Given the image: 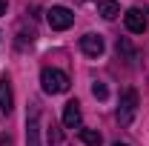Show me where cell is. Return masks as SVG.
<instances>
[{
  "instance_id": "cell-5",
  "label": "cell",
  "mask_w": 149,
  "mask_h": 146,
  "mask_svg": "<svg viewBox=\"0 0 149 146\" xmlns=\"http://www.w3.org/2000/svg\"><path fill=\"white\" fill-rule=\"evenodd\" d=\"M80 52H83L86 57H100V55H103V37L92 35V32L83 35V37H80Z\"/></svg>"
},
{
  "instance_id": "cell-9",
  "label": "cell",
  "mask_w": 149,
  "mask_h": 146,
  "mask_svg": "<svg viewBox=\"0 0 149 146\" xmlns=\"http://www.w3.org/2000/svg\"><path fill=\"white\" fill-rule=\"evenodd\" d=\"M97 15H103L106 20H115L120 15V6L115 0H97Z\"/></svg>"
},
{
  "instance_id": "cell-1",
  "label": "cell",
  "mask_w": 149,
  "mask_h": 146,
  "mask_svg": "<svg viewBox=\"0 0 149 146\" xmlns=\"http://www.w3.org/2000/svg\"><path fill=\"white\" fill-rule=\"evenodd\" d=\"M40 83H43V92H49V95H63V92H69V74L60 72V69H52V66H46L43 72H40Z\"/></svg>"
},
{
  "instance_id": "cell-3",
  "label": "cell",
  "mask_w": 149,
  "mask_h": 146,
  "mask_svg": "<svg viewBox=\"0 0 149 146\" xmlns=\"http://www.w3.org/2000/svg\"><path fill=\"white\" fill-rule=\"evenodd\" d=\"M46 20H49V26H52L55 32H66V29L74 23V15L66 9V6H52V9L46 12Z\"/></svg>"
},
{
  "instance_id": "cell-4",
  "label": "cell",
  "mask_w": 149,
  "mask_h": 146,
  "mask_svg": "<svg viewBox=\"0 0 149 146\" xmlns=\"http://www.w3.org/2000/svg\"><path fill=\"white\" fill-rule=\"evenodd\" d=\"M123 23H126V29L132 35H143L146 32V12L143 9H129L123 15Z\"/></svg>"
},
{
  "instance_id": "cell-6",
  "label": "cell",
  "mask_w": 149,
  "mask_h": 146,
  "mask_svg": "<svg viewBox=\"0 0 149 146\" xmlns=\"http://www.w3.org/2000/svg\"><path fill=\"white\" fill-rule=\"evenodd\" d=\"M63 126L80 129V103H77V100H69V103L63 106Z\"/></svg>"
},
{
  "instance_id": "cell-2",
  "label": "cell",
  "mask_w": 149,
  "mask_h": 146,
  "mask_svg": "<svg viewBox=\"0 0 149 146\" xmlns=\"http://www.w3.org/2000/svg\"><path fill=\"white\" fill-rule=\"evenodd\" d=\"M138 115V92L135 89H126L123 97H120V106H118V123L120 126H129Z\"/></svg>"
},
{
  "instance_id": "cell-7",
  "label": "cell",
  "mask_w": 149,
  "mask_h": 146,
  "mask_svg": "<svg viewBox=\"0 0 149 146\" xmlns=\"http://www.w3.org/2000/svg\"><path fill=\"white\" fill-rule=\"evenodd\" d=\"M0 109L9 112L15 109V95H12V83H9V77H0Z\"/></svg>"
},
{
  "instance_id": "cell-14",
  "label": "cell",
  "mask_w": 149,
  "mask_h": 146,
  "mask_svg": "<svg viewBox=\"0 0 149 146\" xmlns=\"http://www.w3.org/2000/svg\"><path fill=\"white\" fill-rule=\"evenodd\" d=\"M0 15H6V0H0Z\"/></svg>"
},
{
  "instance_id": "cell-13",
  "label": "cell",
  "mask_w": 149,
  "mask_h": 146,
  "mask_svg": "<svg viewBox=\"0 0 149 146\" xmlns=\"http://www.w3.org/2000/svg\"><path fill=\"white\" fill-rule=\"evenodd\" d=\"M60 138H63V135L57 132V126H52V129H49V140H52V143H60Z\"/></svg>"
},
{
  "instance_id": "cell-12",
  "label": "cell",
  "mask_w": 149,
  "mask_h": 146,
  "mask_svg": "<svg viewBox=\"0 0 149 146\" xmlns=\"http://www.w3.org/2000/svg\"><path fill=\"white\" fill-rule=\"evenodd\" d=\"M118 52H123V55L129 57V63H135V52H132L129 40H118Z\"/></svg>"
},
{
  "instance_id": "cell-15",
  "label": "cell",
  "mask_w": 149,
  "mask_h": 146,
  "mask_svg": "<svg viewBox=\"0 0 149 146\" xmlns=\"http://www.w3.org/2000/svg\"><path fill=\"white\" fill-rule=\"evenodd\" d=\"M112 146H126V143H112Z\"/></svg>"
},
{
  "instance_id": "cell-11",
  "label": "cell",
  "mask_w": 149,
  "mask_h": 146,
  "mask_svg": "<svg viewBox=\"0 0 149 146\" xmlns=\"http://www.w3.org/2000/svg\"><path fill=\"white\" fill-rule=\"evenodd\" d=\"M92 95L97 100H106L109 97V89H106V83H92Z\"/></svg>"
},
{
  "instance_id": "cell-8",
  "label": "cell",
  "mask_w": 149,
  "mask_h": 146,
  "mask_svg": "<svg viewBox=\"0 0 149 146\" xmlns=\"http://www.w3.org/2000/svg\"><path fill=\"white\" fill-rule=\"evenodd\" d=\"M26 146H40V138H37V112L35 109L26 117Z\"/></svg>"
},
{
  "instance_id": "cell-10",
  "label": "cell",
  "mask_w": 149,
  "mask_h": 146,
  "mask_svg": "<svg viewBox=\"0 0 149 146\" xmlns=\"http://www.w3.org/2000/svg\"><path fill=\"white\" fill-rule=\"evenodd\" d=\"M80 140H83L86 146H100L103 143L100 132H95V129H80Z\"/></svg>"
}]
</instances>
